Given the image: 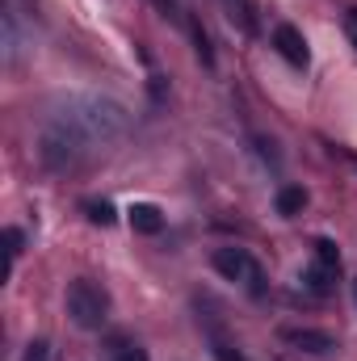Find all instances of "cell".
<instances>
[{
    "label": "cell",
    "mask_w": 357,
    "mask_h": 361,
    "mask_svg": "<svg viewBox=\"0 0 357 361\" xmlns=\"http://www.w3.org/2000/svg\"><path fill=\"white\" fill-rule=\"evenodd\" d=\"M315 261L328 265V269H341V252H337V244H332V240H315Z\"/></svg>",
    "instance_id": "12"
},
{
    "label": "cell",
    "mask_w": 357,
    "mask_h": 361,
    "mask_svg": "<svg viewBox=\"0 0 357 361\" xmlns=\"http://www.w3.org/2000/svg\"><path fill=\"white\" fill-rule=\"evenodd\" d=\"M345 30H349V38H353V47H357V8H349V17H345Z\"/></svg>",
    "instance_id": "17"
},
{
    "label": "cell",
    "mask_w": 357,
    "mask_h": 361,
    "mask_svg": "<svg viewBox=\"0 0 357 361\" xmlns=\"http://www.w3.org/2000/svg\"><path fill=\"white\" fill-rule=\"evenodd\" d=\"M25 361H47V341H30V349H25Z\"/></svg>",
    "instance_id": "15"
},
{
    "label": "cell",
    "mask_w": 357,
    "mask_h": 361,
    "mask_svg": "<svg viewBox=\"0 0 357 361\" xmlns=\"http://www.w3.org/2000/svg\"><path fill=\"white\" fill-rule=\"evenodd\" d=\"M210 349H214V357H219V361H244L231 345H227V341H223V336H210Z\"/></svg>",
    "instance_id": "14"
},
{
    "label": "cell",
    "mask_w": 357,
    "mask_h": 361,
    "mask_svg": "<svg viewBox=\"0 0 357 361\" xmlns=\"http://www.w3.org/2000/svg\"><path fill=\"white\" fill-rule=\"evenodd\" d=\"M126 223H131V231H139V235H160V231H164V214H160L152 202H135V206L126 210Z\"/></svg>",
    "instance_id": "7"
},
{
    "label": "cell",
    "mask_w": 357,
    "mask_h": 361,
    "mask_svg": "<svg viewBox=\"0 0 357 361\" xmlns=\"http://www.w3.org/2000/svg\"><path fill=\"white\" fill-rule=\"evenodd\" d=\"M85 152H89V147H85L76 135H68L63 126L47 122V130H42V139H38V156H42V164H47L51 173H68V169H76Z\"/></svg>",
    "instance_id": "3"
},
{
    "label": "cell",
    "mask_w": 357,
    "mask_h": 361,
    "mask_svg": "<svg viewBox=\"0 0 357 361\" xmlns=\"http://www.w3.org/2000/svg\"><path fill=\"white\" fill-rule=\"evenodd\" d=\"M210 265L223 273L227 281H244L253 294H265V286H261V265H257L244 248H219V252L210 257Z\"/></svg>",
    "instance_id": "4"
},
{
    "label": "cell",
    "mask_w": 357,
    "mask_h": 361,
    "mask_svg": "<svg viewBox=\"0 0 357 361\" xmlns=\"http://www.w3.org/2000/svg\"><path fill=\"white\" fill-rule=\"evenodd\" d=\"M189 34H193V47H198V59H202V63L210 68V63H214V55H210V42H206V30H202V25H198L193 17H189Z\"/></svg>",
    "instance_id": "11"
},
{
    "label": "cell",
    "mask_w": 357,
    "mask_h": 361,
    "mask_svg": "<svg viewBox=\"0 0 357 361\" xmlns=\"http://www.w3.org/2000/svg\"><path fill=\"white\" fill-rule=\"evenodd\" d=\"M273 206H277L282 219H294V214H303V206H307V189H303V185H282Z\"/></svg>",
    "instance_id": "8"
},
{
    "label": "cell",
    "mask_w": 357,
    "mask_h": 361,
    "mask_svg": "<svg viewBox=\"0 0 357 361\" xmlns=\"http://www.w3.org/2000/svg\"><path fill=\"white\" fill-rule=\"evenodd\" d=\"M353 302H357V281H353Z\"/></svg>",
    "instance_id": "19"
},
{
    "label": "cell",
    "mask_w": 357,
    "mask_h": 361,
    "mask_svg": "<svg viewBox=\"0 0 357 361\" xmlns=\"http://www.w3.org/2000/svg\"><path fill=\"white\" fill-rule=\"evenodd\" d=\"M68 319L85 332H97L109 319V294L105 286H97L92 277H76L68 286Z\"/></svg>",
    "instance_id": "2"
},
{
    "label": "cell",
    "mask_w": 357,
    "mask_h": 361,
    "mask_svg": "<svg viewBox=\"0 0 357 361\" xmlns=\"http://www.w3.org/2000/svg\"><path fill=\"white\" fill-rule=\"evenodd\" d=\"M51 122L63 126L68 135H76L85 147H92V143L118 139V135L131 126V114H126L118 101H109V97H68V101L51 114Z\"/></svg>",
    "instance_id": "1"
},
{
    "label": "cell",
    "mask_w": 357,
    "mask_h": 361,
    "mask_svg": "<svg viewBox=\"0 0 357 361\" xmlns=\"http://www.w3.org/2000/svg\"><path fill=\"white\" fill-rule=\"evenodd\" d=\"M273 47H277V55H282L290 68H307V63H311L307 38H303L294 25H277V30H273Z\"/></svg>",
    "instance_id": "5"
},
{
    "label": "cell",
    "mask_w": 357,
    "mask_h": 361,
    "mask_svg": "<svg viewBox=\"0 0 357 361\" xmlns=\"http://www.w3.org/2000/svg\"><path fill=\"white\" fill-rule=\"evenodd\" d=\"M156 4H160V13H164V17H181V13H177V4H173V0H156Z\"/></svg>",
    "instance_id": "18"
},
{
    "label": "cell",
    "mask_w": 357,
    "mask_h": 361,
    "mask_svg": "<svg viewBox=\"0 0 357 361\" xmlns=\"http://www.w3.org/2000/svg\"><path fill=\"white\" fill-rule=\"evenodd\" d=\"M332 281H337V269H328V265H320V261H311L307 273H303V286H307V290H315V294H328V290H332Z\"/></svg>",
    "instance_id": "9"
},
{
    "label": "cell",
    "mask_w": 357,
    "mask_h": 361,
    "mask_svg": "<svg viewBox=\"0 0 357 361\" xmlns=\"http://www.w3.org/2000/svg\"><path fill=\"white\" fill-rule=\"evenodd\" d=\"M118 361H147V349H139V345H126V349L118 353Z\"/></svg>",
    "instance_id": "16"
},
{
    "label": "cell",
    "mask_w": 357,
    "mask_h": 361,
    "mask_svg": "<svg viewBox=\"0 0 357 361\" xmlns=\"http://www.w3.org/2000/svg\"><path fill=\"white\" fill-rule=\"evenodd\" d=\"M282 341L294 345V349H303V353H315V357H324V353L337 349V336H328L320 328H282Z\"/></svg>",
    "instance_id": "6"
},
{
    "label": "cell",
    "mask_w": 357,
    "mask_h": 361,
    "mask_svg": "<svg viewBox=\"0 0 357 361\" xmlns=\"http://www.w3.org/2000/svg\"><path fill=\"white\" fill-rule=\"evenodd\" d=\"M21 244H25V235H21L17 227H4V252H8V261H17V252H21Z\"/></svg>",
    "instance_id": "13"
},
{
    "label": "cell",
    "mask_w": 357,
    "mask_h": 361,
    "mask_svg": "<svg viewBox=\"0 0 357 361\" xmlns=\"http://www.w3.org/2000/svg\"><path fill=\"white\" fill-rule=\"evenodd\" d=\"M85 214H89V223H97V227H109V223L118 219L105 197H89V202H85Z\"/></svg>",
    "instance_id": "10"
}]
</instances>
